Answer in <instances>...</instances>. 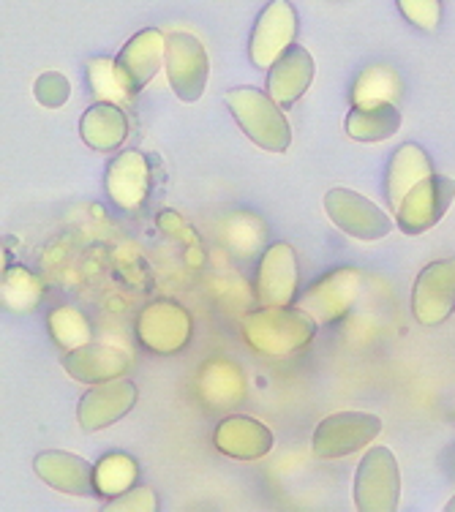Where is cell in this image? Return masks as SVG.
Segmentation results:
<instances>
[{"label":"cell","mask_w":455,"mask_h":512,"mask_svg":"<svg viewBox=\"0 0 455 512\" xmlns=\"http://www.w3.org/2000/svg\"><path fill=\"white\" fill-rule=\"evenodd\" d=\"M319 322L300 306H262L243 319V341L265 357H289L306 349Z\"/></svg>","instance_id":"6da1fadb"},{"label":"cell","mask_w":455,"mask_h":512,"mask_svg":"<svg viewBox=\"0 0 455 512\" xmlns=\"http://www.w3.org/2000/svg\"><path fill=\"white\" fill-rule=\"evenodd\" d=\"M227 101L232 118L238 120L254 145L268 153H287L292 145V128L284 115V107L278 104L268 90L257 88H232L227 90Z\"/></svg>","instance_id":"7a4b0ae2"},{"label":"cell","mask_w":455,"mask_h":512,"mask_svg":"<svg viewBox=\"0 0 455 512\" xmlns=\"http://www.w3.org/2000/svg\"><path fill=\"white\" fill-rule=\"evenodd\" d=\"M401 499V472L390 447H371L357 466L355 507L360 512H393Z\"/></svg>","instance_id":"3957f363"},{"label":"cell","mask_w":455,"mask_h":512,"mask_svg":"<svg viewBox=\"0 0 455 512\" xmlns=\"http://www.w3.org/2000/svg\"><path fill=\"white\" fill-rule=\"evenodd\" d=\"M360 292H363V273L357 267H336L308 286L306 292L297 297L295 306L308 311L319 325H333V322L347 319Z\"/></svg>","instance_id":"277c9868"},{"label":"cell","mask_w":455,"mask_h":512,"mask_svg":"<svg viewBox=\"0 0 455 512\" xmlns=\"http://www.w3.org/2000/svg\"><path fill=\"white\" fill-rule=\"evenodd\" d=\"M382 434V420L368 412H338L325 417L314 431L311 450L322 461L355 455Z\"/></svg>","instance_id":"5b68a950"},{"label":"cell","mask_w":455,"mask_h":512,"mask_svg":"<svg viewBox=\"0 0 455 512\" xmlns=\"http://www.w3.org/2000/svg\"><path fill=\"white\" fill-rule=\"evenodd\" d=\"M325 213L344 235L355 240H385L393 232V218L371 199L352 188H330L325 194Z\"/></svg>","instance_id":"8992f818"},{"label":"cell","mask_w":455,"mask_h":512,"mask_svg":"<svg viewBox=\"0 0 455 512\" xmlns=\"http://www.w3.org/2000/svg\"><path fill=\"white\" fill-rule=\"evenodd\" d=\"M194 319L175 300H153L137 316L139 344L156 355H178L191 341Z\"/></svg>","instance_id":"52a82bcc"},{"label":"cell","mask_w":455,"mask_h":512,"mask_svg":"<svg viewBox=\"0 0 455 512\" xmlns=\"http://www.w3.org/2000/svg\"><path fill=\"white\" fill-rule=\"evenodd\" d=\"M167 79L175 96L186 104H197L208 88L210 58L205 44L191 33L167 36Z\"/></svg>","instance_id":"ba28073f"},{"label":"cell","mask_w":455,"mask_h":512,"mask_svg":"<svg viewBox=\"0 0 455 512\" xmlns=\"http://www.w3.org/2000/svg\"><path fill=\"white\" fill-rule=\"evenodd\" d=\"M455 199V180L447 175H428L420 180L404 197L401 207L396 210V221L401 232L409 237L426 235L445 218Z\"/></svg>","instance_id":"9c48e42d"},{"label":"cell","mask_w":455,"mask_h":512,"mask_svg":"<svg viewBox=\"0 0 455 512\" xmlns=\"http://www.w3.org/2000/svg\"><path fill=\"white\" fill-rule=\"evenodd\" d=\"M297 28L300 22L295 6L289 0H270L251 30V41H248L251 63L257 69H270L295 44Z\"/></svg>","instance_id":"30bf717a"},{"label":"cell","mask_w":455,"mask_h":512,"mask_svg":"<svg viewBox=\"0 0 455 512\" xmlns=\"http://www.w3.org/2000/svg\"><path fill=\"white\" fill-rule=\"evenodd\" d=\"M455 311V259H436L420 270L412 286V314L420 325L436 327Z\"/></svg>","instance_id":"8fae6325"},{"label":"cell","mask_w":455,"mask_h":512,"mask_svg":"<svg viewBox=\"0 0 455 512\" xmlns=\"http://www.w3.org/2000/svg\"><path fill=\"white\" fill-rule=\"evenodd\" d=\"M139 390L137 384L120 376V379H109V382L93 384L88 393L80 398L77 406V420H80L82 431H104L109 425L123 420L126 414L137 406Z\"/></svg>","instance_id":"7c38bea8"},{"label":"cell","mask_w":455,"mask_h":512,"mask_svg":"<svg viewBox=\"0 0 455 512\" xmlns=\"http://www.w3.org/2000/svg\"><path fill=\"white\" fill-rule=\"evenodd\" d=\"M297 278H300V267H297L295 248L289 243H273L265 248L257 267V281H254L259 306L297 303Z\"/></svg>","instance_id":"4fadbf2b"},{"label":"cell","mask_w":455,"mask_h":512,"mask_svg":"<svg viewBox=\"0 0 455 512\" xmlns=\"http://www.w3.org/2000/svg\"><path fill=\"white\" fill-rule=\"evenodd\" d=\"M150 164L139 150H120L118 156L107 164L104 188L112 205L120 210H139L150 197Z\"/></svg>","instance_id":"5bb4252c"},{"label":"cell","mask_w":455,"mask_h":512,"mask_svg":"<svg viewBox=\"0 0 455 512\" xmlns=\"http://www.w3.org/2000/svg\"><path fill=\"white\" fill-rule=\"evenodd\" d=\"M115 63H118L120 77L129 85L131 93L134 96L142 93L150 85V79L159 74L161 66H167V39H164V33L156 28H145L134 33L129 44L120 50Z\"/></svg>","instance_id":"9a60e30c"},{"label":"cell","mask_w":455,"mask_h":512,"mask_svg":"<svg viewBox=\"0 0 455 512\" xmlns=\"http://www.w3.org/2000/svg\"><path fill=\"white\" fill-rule=\"evenodd\" d=\"M213 444L221 455L235 458V461H259L273 450L276 436L268 425L259 423L246 414H232L224 417L213 431Z\"/></svg>","instance_id":"2e32d148"},{"label":"cell","mask_w":455,"mask_h":512,"mask_svg":"<svg viewBox=\"0 0 455 512\" xmlns=\"http://www.w3.org/2000/svg\"><path fill=\"white\" fill-rule=\"evenodd\" d=\"M131 363L134 360H131L126 349L99 344V341H90V344L71 349V352L63 355V371L82 384H101L109 382V379H120V376L129 374Z\"/></svg>","instance_id":"e0dca14e"},{"label":"cell","mask_w":455,"mask_h":512,"mask_svg":"<svg viewBox=\"0 0 455 512\" xmlns=\"http://www.w3.org/2000/svg\"><path fill=\"white\" fill-rule=\"evenodd\" d=\"M33 469L44 483L66 496H99L96 493V463L63 450H44L33 458Z\"/></svg>","instance_id":"ac0fdd59"},{"label":"cell","mask_w":455,"mask_h":512,"mask_svg":"<svg viewBox=\"0 0 455 512\" xmlns=\"http://www.w3.org/2000/svg\"><path fill=\"white\" fill-rule=\"evenodd\" d=\"M317 77V63L311 52L300 44H292L268 69V93L281 107H295V101L306 96Z\"/></svg>","instance_id":"d6986e66"},{"label":"cell","mask_w":455,"mask_h":512,"mask_svg":"<svg viewBox=\"0 0 455 512\" xmlns=\"http://www.w3.org/2000/svg\"><path fill=\"white\" fill-rule=\"evenodd\" d=\"M246 390V374L235 360L216 357V360H208L199 368L197 395L202 398V404H208L210 409L238 406L246 398Z\"/></svg>","instance_id":"ffe728a7"},{"label":"cell","mask_w":455,"mask_h":512,"mask_svg":"<svg viewBox=\"0 0 455 512\" xmlns=\"http://www.w3.org/2000/svg\"><path fill=\"white\" fill-rule=\"evenodd\" d=\"M434 175V161L426 150L417 148L415 142H406L390 156L385 167V197L390 210H398L404 197L412 188Z\"/></svg>","instance_id":"44dd1931"},{"label":"cell","mask_w":455,"mask_h":512,"mask_svg":"<svg viewBox=\"0 0 455 512\" xmlns=\"http://www.w3.org/2000/svg\"><path fill=\"white\" fill-rule=\"evenodd\" d=\"M129 115L123 112L120 104H107L99 101L82 115L80 120V137L90 150H99V153H109V150H118L126 137H129Z\"/></svg>","instance_id":"7402d4cb"},{"label":"cell","mask_w":455,"mask_h":512,"mask_svg":"<svg viewBox=\"0 0 455 512\" xmlns=\"http://www.w3.org/2000/svg\"><path fill=\"white\" fill-rule=\"evenodd\" d=\"M404 96V82L398 77V71L385 63L368 66L352 82L349 101L352 107H379V104H396Z\"/></svg>","instance_id":"603a6c76"},{"label":"cell","mask_w":455,"mask_h":512,"mask_svg":"<svg viewBox=\"0 0 455 512\" xmlns=\"http://www.w3.org/2000/svg\"><path fill=\"white\" fill-rule=\"evenodd\" d=\"M347 137L355 142H385L401 128V109L396 104H379V107H352L347 120Z\"/></svg>","instance_id":"cb8c5ba5"},{"label":"cell","mask_w":455,"mask_h":512,"mask_svg":"<svg viewBox=\"0 0 455 512\" xmlns=\"http://www.w3.org/2000/svg\"><path fill=\"white\" fill-rule=\"evenodd\" d=\"M0 295H3V308L6 311L22 316L41 306V300H44V284L25 265H11L3 270Z\"/></svg>","instance_id":"d4e9b609"},{"label":"cell","mask_w":455,"mask_h":512,"mask_svg":"<svg viewBox=\"0 0 455 512\" xmlns=\"http://www.w3.org/2000/svg\"><path fill=\"white\" fill-rule=\"evenodd\" d=\"M139 480V463L129 453H109L96 463V493L115 499L134 488Z\"/></svg>","instance_id":"484cf974"},{"label":"cell","mask_w":455,"mask_h":512,"mask_svg":"<svg viewBox=\"0 0 455 512\" xmlns=\"http://www.w3.org/2000/svg\"><path fill=\"white\" fill-rule=\"evenodd\" d=\"M47 327H50L52 341L60 349H66V352L80 349V346L93 341V325H90V319L82 314L80 308L74 306L52 308L50 316H47Z\"/></svg>","instance_id":"4316f807"},{"label":"cell","mask_w":455,"mask_h":512,"mask_svg":"<svg viewBox=\"0 0 455 512\" xmlns=\"http://www.w3.org/2000/svg\"><path fill=\"white\" fill-rule=\"evenodd\" d=\"M88 85L93 90L96 101H107V104H131L134 93L129 85L123 82L118 71L115 58H93L88 60Z\"/></svg>","instance_id":"83f0119b"},{"label":"cell","mask_w":455,"mask_h":512,"mask_svg":"<svg viewBox=\"0 0 455 512\" xmlns=\"http://www.w3.org/2000/svg\"><path fill=\"white\" fill-rule=\"evenodd\" d=\"M33 96L44 109L66 107V101L71 96V82L60 71H44L33 85Z\"/></svg>","instance_id":"f1b7e54d"},{"label":"cell","mask_w":455,"mask_h":512,"mask_svg":"<svg viewBox=\"0 0 455 512\" xmlns=\"http://www.w3.org/2000/svg\"><path fill=\"white\" fill-rule=\"evenodd\" d=\"M398 9L415 28L434 33L442 22V3L439 0H396Z\"/></svg>","instance_id":"f546056e"},{"label":"cell","mask_w":455,"mask_h":512,"mask_svg":"<svg viewBox=\"0 0 455 512\" xmlns=\"http://www.w3.org/2000/svg\"><path fill=\"white\" fill-rule=\"evenodd\" d=\"M109 512H156L159 510V499L150 485H134L126 493L115 496L107 504Z\"/></svg>","instance_id":"4dcf8cb0"},{"label":"cell","mask_w":455,"mask_h":512,"mask_svg":"<svg viewBox=\"0 0 455 512\" xmlns=\"http://www.w3.org/2000/svg\"><path fill=\"white\" fill-rule=\"evenodd\" d=\"M445 510H447V512H455V496H453V499H450V502L445 504Z\"/></svg>","instance_id":"1f68e13d"}]
</instances>
